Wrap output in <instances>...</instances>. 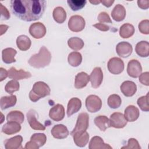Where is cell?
I'll return each instance as SVG.
<instances>
[{
    "mask_svg": "<svg viewBox=\"0 0 149 149\" xmlns=\"http://www.w3.org/2000/svg\"><path fill=\"white\" fill-rule=\"evenodd\" d=\"M47 5L44 0H12L10 9L12 13L26 22L35 21L42 16Z\"/></svg>",
    "mask_w": 149,
    "mask_h": 149,
    "instance_id": "obj_1",
    "label": "cell"
},
{
    "mask_svg": "<svg viewBox=\"0 0 149 149\" xmlns=\"http://www.w3.org/2000/svg\"><path fill=\"white\" fill-rule=\"evenodd\" d=\"M51 54L44 46L40 48L38 53L33 55L28 61L29 64L35 68H42L49 65L51 61Z\"/></svg>",
    "mask_w": 149,
    "mask_h": 149,
    "instance_id": "obj_2",
    "label": "cell"
},
{
    "mask_svg": "<svg viewBox=\"0 0 149 149\" xmlns=\"http://www.w3.org/2000/svg\"><path fill=\"white\" fill-rule=\"evenodd\" d=\"M51 89L48 85L43 81L36 82L29 93V98L34 102L50 94Z\"/></svg>",
    "mask_w": 149,
    "mask_h": 149,
    "instance_id": "obj_3",
    "label": "cell"
},
{
    "mask_svg": "<svg viewBox=\"0 0 149 149\" xmlns=\"http://www.w3.org/2000/svg\"><path fill=\"white\" fill-rule=\"evenodd\" d=\"M89 125V116L86 112L80 113L77 118L75 127L70 132V135L73 136L76 133H82L86 132Z\"/></svg>",
    "mask_w": 149,
    "mask_h": 149,
    "instance_id": "obj_4",
    "label": "cell"
},
{
    "mask_svg": "<svg viewBox=\"0 0 149 149\" xmlns=\"http://www.w3.org/2000/svg\"><path fill=\"white\" fill-rule=\"evenodd\" d=\"M47 141V137L44 133H34L33 134L30 140L26 144L24 148L26 149H38L43 146Z\"/></svg>",
    "mask_w": 149,
    "mask_h": 149,
    "instance_id": "obj_5",
    "label": "cell"
},
{
    "mask_svg": "<svg viewBox=\"0 0 149 149\" xmlns=\"http://www.w3.org/2000/svg\"><path fill=\"white\" fill-rule=\"evenodd\" d=\"M85 26V20L80 15L72 16L68 21V27L70 30L73 32L82 31L84 29Z\"/></svg>",
    "mask_w": 149,
    "mask_h": 149,
    "instance_id": "obj_6",
    "label": "cell"
},
{
    "mask_svg": "<svg viewBox=\"0 0 149 149\" xmlns=\"http://www.w3.org/2000/svg\"><path fill=\"white\" fill-rule=\"evenodd\" d=\"M102 107L101 98L96 95H90L86 99V107L87 111L94 113L100 111Z\"/></svg>",
    "mask_w": 149,
    "mask_h": 149,
    "instance_id": "obj_7",
    "label": "cell"
},
{
    "mask_svg": "<svg viewBox=\"0 0 149 149\" xmlns=\"http://www.w3.org/2000/svg\"><path fill=\"white\" fill-rule=\"evenodd\" d=\"M107 66L109 72L113 74H119L124 70L123 61L118 57L111 58L108 62Z\"/></svg>",
    "mask_w": 149,
    "mask_h": 149,
    "instance_id": "obj_8",
    "label": "cell"
},
{
    "mask_svg": "<svg viewBox=\"0 0 149 149\" xmlns=\"http://www.w3.org/2000/svg\"><path fill=\"white\" fill-rule=\"evenodd\" d=\"M28 123L31 129L37 130H44L45 129V126L38 122V114L37 112L33 109H30L26 114Z\"/></svg>",
    "mask_w": 149,
    "mask_h": 149,
    "instance_id": "obj_9",
    "label": "cell"
},
{
    "mask_svg": "<svg viewBox=\"0 0 149 149\" xmlns=\"http://www.w3.org/2000/svg\"><path fill=\"white\" fill-rule=\"evenodd\" d=\"M111 127L117 129L123 128L126 125L127 121L123 113L120 112H114L112 113L109 118Z\"/></svg>",
    "mask_w": 149,
    "mask_h": 149,
    "instance_id": "obj_10",
    "label": "cell"
},
{
    "mask_svg": "<svg viewBox=\"0 0 149 149\" xmlns=\"http://www.w3.org/2000/svg\"><path fill=\"white\" fill-rule=\"evenodd\" d=\"M29 31L33 37L36 39H40L45 35L47 30L44 24L40 22H36L31 24Z\"/></svg>",
    "mask_w": 149,
    "mask_h": 149,
    "instance_id": "obj_11",
    "label": "cell"
},
{
    "mask_svg": "<svg viewBox=\"0 0 149 149\" xmlns=\"http://www.w3.org/2000/svg\"><path fill=\"white\" fill-rule=\"evenodd\" d=\"M127 72L129 76L137 78L141 74L142 67L140 63L136 59L130 60L128 64L127 68Z\"/></svg>",
    "mask_w": 149,
    "mask_h": 149,
    "instance_id": "obj_12",
    "label": "cell"
},
{
    "mask_svg": "<svg viewBox=\"0 0 149 149\" xmlns=\"http://www.w3.org/2000/svg\"><path fill=\"white\" fill-rule=\"evenodd\" d=\"M90 80L91 86L94 88H97L100 86L103 80V73L101 68L95 67L93 70L90 76Z\"/></svg>",
    "mask_w": 149,
    "mask_h": 149,
    "instance_id": "obj_13",
    "label": "cell"
},
{
    "mask_svg": "<svg viewBox=\"0 0 149 149\" xmlns=\"http://www.w3.org/2000/svg\"><path fill=\"white\" fill-rule=\"evenodd\" d=\"M49 118L56 122L62 120L65 116V109L62 105L58 104L52 107L49 112Z\"/></svg>",
    "mask_w": 149,
    "mask_h": 149,
    "instance_id": "obj_14",
    "label": "cell"
},
{
    "mask_svg": "<svg viewBox=\"0 0 149 149\" xmlns=\"http://www.w3.org/2000/svg\"><path fill=\"white\" fill-rule=\"evenodd\" d=\"M133 51L132 45L126 41H122L118 43L116 47L117 54L122 58L129 56Z\"/></svg>",
    "mask_w": 149,
    "mask_h": 149,
    "instance_id": "obj_15",
    "label": "cell"
},
{
    "mask_svg": "<svg viewBox=\"0 0 149 149\" xmlns=\"http://www.w3.org/2000/svg\"><path fill=\"white\" fill-rule=\"evenodd\" d=\"M8 77L15 80H19L31 77V74L23 69L17 70L15 67H11L8 70Z\"/></svg>",
    "mask_w": 149,
    "mask_h": 149,
    "instance_id": "obj_16",
    "label": "cell"
},
{
    "mask_svg": "<svg viewBox=\"0 0 149 149\" xmlns=\"http://www.w3.org/2000/svg\"><path fill=\"white\" fill-rule=\"evenodd\" d=\"M52 136L57 139H63L66 138L69 134V132L63 125L59 124L55 125L51 130Z\"/></svg>",
    "mask_w": 149,
    "mask_h": 149,
    "instance_id": "obj_17",
    "label": "cell"
},
{
    "mask_svg": "<svg viewBox=\"0 0 149 149\" xmlns=\"http://www.w3.org/2000/svg\"><path fill=\"white\" fill-rule=\"evenodd\" d=\"M120 91L126 97H132L135 94L137 91V86L133 81L126 80L120 85Z\"/></svg>",
    "mask_w": 149,
    "mask_h": 149,
    "instance_id": "obj_18",
    "label": "cell"
},
{
    "mask_svg": "<svg viewBox=\"0 0 149 149\" xmlns=\"http://www.w3.org/2000/svg\"><path fill=\"white\" fill-rule=\"evenodd\" d=\"M81 107V100L77 98H72L68 102L67 107V116L68 117L71 116L75 113H77Z\"/></svg>",
    "mask_w": 149,
    "mask_h": 149,
    "instance_id": "obj_19",
    "label": "cell"
},
{
    "mask_svg": "<svg viewBox=\"0 0 149 149\" xmlns=\"http://www.w3.org/2000/svg\"><path fill=\"white\" fill-rule=\"evenodd\" d=\"M23 137L20 135L14 136L10 139H6L4 141V146L6 149H17L22 148V143Z\"/></svg>",
    "mask_w": 149,
    "mask_h": 149,
    "instance_id": "obj_20",
    "label": "cell"
},
{
    "mask_svg": "<svg viewBox=\"0 0 149 149\" xmlns=\"http://www.w3.org/2000/svg\"><path fill=\"white\" fill-rule=\"evenodd\" d=\"M140 112L139 109L133 105H129L125 109V118L127 122H134L136 120L139 116Z\"/></svg>",
    "mask_w": 149,
    "mask_h": 149,
    "instance_id": "obj_21",
    "label": "cell"
},
{
    "mask_svg": "<svg viewBox=\"0 0 149 149\" xmlns=\"http://www.w3.org/2000/svg\"><path fill=\"white\" fill-rule=\"evenodd\" d=\"M90 81V76L84 72L76 74L74 79V87L77 89L82 88L87 86Z\"/></svg>",
    "mask_w": 149,
    "mask_h": 149,
    "instance_id": "obj_22",
    "label": "cell"
},
{
    "mask_svg": "<svg viewBox=\"0 0 149 149\" xmlns=\"http://www.w3.org/2000/svg\"><path fill=\"white\" fill-rule=\"evenodd\" d=\"M21 130V126L19 123L16 122H8L2 127V132L11 135L19 132Z\"/></svg>",
    "mask_w": 149,
    "mask_h": 149,
    "instance_id": "obj_23",
    "label": "cell"
},
{
    "mask_svg": "<svg viewBox=\"0 0 149 149\" xmlns=\"http://www.w3.org/2000/svg\"><path fill=\"white\" fill-rule=\"evenodd\" d=\"M88 148L90 149H112V147L108 144L104 143L102 139L99 136H94L91 138Z\"/></svg>",
    "mask_w": 149,
    "mask_h": 149,
    "instance_id": "obj_24",
    "label": "cell"
},
{
    "mask_svg": "<svg viewBox=\"0 0 149 149\" xmlns=\"http://www.w3.org/2000/svg\"><path fill=\"white\" fill-rule=\"evenodd\" d=\"M126 9L125 7L120 5H116L111 12V16L112 19L116 22H121L124 20L126 16Z\"/></svg>",
    "mask_w": 149,
    "mask_h": 149,
    "instance_id": "obj_25",
    "label": "cell"
},
{
    "mask_svg": "<svg viewBox=\"0 0 149 149\" xmlns=\"http://www.w3.org/2000/svg\"><path fill=\"white\" fill-rule=\"evenodd\" d=\"M17 54L16 49L12 48H6L2 51V59L4 63L9 64L16 62L15 56Z\"/></svg>",
    "mask_w": 149,
    "mask_h": 149,
    "instance_id": "obj_26",
    "label": "cell"
},
{
    "mask_svg": "<svg viewBox=\"0 0 149 149\" xmlns=\"http://www.w3.org/2000/svg\"><path fill=\"white\" fill-rule=\"evenodd\" d=\"M75 144L80 147H83L86 146L88 142L89 134L86 131L82 133H76L72 136Z\"/></svg>",
    "mask_w": 149,
    "mask_h": 149,
    "instance_id": "obj_27",
    "label": "cell"
},
{
    "mask_svg": "<svg viewBox=\"0 0 149 149\" xmlns=\"http://www.w3.org/2000/svg\"><path fill=\"white\" fill-rule=\"evenodd\" d=\"M135 51L141 57H148L149 55V43L147 41H141L137 43Z\"/></svg>",
    "mask_w": 149,
    "mask_h": 149,
    "instance_id": "obj_28",
    "label": "cell"
},
{
    "mask_svg": "<svg viewBox=\"0 0 149 149\" xmlns=\"http://www.w3.org/2000/svg\"><path fill=\"white\" fill-rule=\"evenodd\" d=\"M17 101V98L15 95L10 96H4L1 98L0 107L2 109H6L15 105Z\"/></svg>",
    "mask_w": 149,
    "mask_h": 149,
    "instance_id": "obj_29",
    "label": "cell"
},
{
    "mask_svg": "<svg viewBox=\"0 0 149 149\" xmlns=\"http://www.w3.org/2000/svg\"><path fill=\"white\" fill-rule=\"evenodd\" d=\"M31 42L30 39L25 35H20L16 39V45L17 48L23 51L28 50L31 47Z\"/></svg>",
    "mask_w": 149,
    "mask_h": 149,
    "instance_id": "obj_30",
    "label": "cell"
},
{
    "mask_svg": "<svg viewBox=\"0 0 149 149\" xmlns=\"http://www.w3.org/2000/svg\"><path fill=\"white\" fill-rule=\"evenodd\" d=\"M95 125L100 129L101 131L104 132L108 128L111 127L109 119L107 116L104 115H100L95 118L94 120Z\"/></svg>",
    "mask_w": 149,
    "mask_h": 149,
    "instance_id": "obj_31",
    "label": "cell"
},
{
    "mask_svg": "<svg viewBox=\"0 0 149 149\" xmlns=\"http://www.w3.org/2000/svg\"><path fill=\"white\" fill-rule=\"evenodd\" d=\"M134 27L130 23H125L122 25L119 29V35L123 38H128L134 33Z\"/></svg>",
    "mask_w": 149,
    "mask_h": 149,
    "instance_id": "obj_32",
    "label": "cell"
},
{
    "mask_svg": "<svg viewBox=\"0 0 149 149\" xmlns=\"http://www.w3.org/2000/svg\"><path fill=\"white\" fill-rule=\"evenodd\" d=\"M52 16L54 20L56 22L62 24L66 19V12L62 7L58 6L54 9Z\"/></svg>",
    "mask_w": 149,
    "mask_h": 149,
    "instance_id": "obj_33",
    "label": "cell"
},
{
    "mask_svg": "<svg viewBox=\"0 0 149 149\" xmlns=\"http://www.w3.org/2000/svg\"><path fill=\"white\" fill-rule=\"evenodd\" d=\"M68 61L70 66L73 67H77L79 66L81 63V54L79 52H72L68 55Z\"/></svg>",
    "mask_w": 149,
    "mask_h": 149,
    "instance_id": "obj_34",
    "label": "cell"
},
{
    "mask_svg": "<svg viewBox=\"0 0 149 149\" xmlns=\"http://www.w3.org/2000/svg\"><path fill=\"white\" fill-rule=\"evenodd\" d=\"M6 119L8 122H16L21 124L24 121V116L21 111H12L8 113Z\"/></svg>",
    "mask_w": 149,
    "mask_h": 149,
    "instance_id": "obj_35",
    "label": "cell"
},
{
    "mask_svg": "<svg viewBox=\"0 0 149 149\" xmlns=\"http://www.w3.org/2000/svg\"><path fill=\"white\" fill-rule=\"evenodd\" d=\"M68 44L69 47L73 50L79 51L83 48L84 43L82 39L77 37H74L68 40Z\"/></svg>",
    "mask_w": 149,
    "mask_h": 149,
    "instance_id": "obj_36",
    "label": "cell"
},
{
    "mask_svg": "<svg viewBox=\"0 0 149 149\" xmlns=\"http://www.w3.org/2000/svg\"><path fill=\"white\" fill-rule=\"evenodd\" d=\"M107 103L111 108L116 109L120 106L122 104V100L119 95L113 94L109 96Z\"/></svg>",
    "mask_w": 149,
    "mask_h": 149,
    "instance_id": "obj_37",
    "label": "cell"
},
{
    "mask_svg": "<svg viewBox=\"0 0 149 149\" xmlns=\"http://www.w3.org/2000/svg\"><path fill=\"white\" fill-rule=\"evenodd\" d=\"M67 3L73 11H77L84 7L87 1L85 0H68Z\"/></svg>",
    "mask_w": 149,
    "mask_h": 149,
    "instance_id": "obj_38",
    "label": "cell"
},
{
    "mask_svg": "<svg viewBox=\"0 0 149 149\" xmlns=\"http://www.w3.org/2000/svg\"><path fill=\"white\" fill-rule=\"evenodd\" d=\"M19 83L17 80H12L9 81L5 85V90L6 93L12 94L14 92L19 90Z\"/></svg>",
    "mask_w": 149,
    "mask_h": 149,
    "instance_id": "obj_39",
    "label": "cell"
},
{
    "mask_svg": "<svg viewBox=\"0 0 149 149\" xmlns=\"http://www.w3.org/2000/svg\"><path fill=\"white\" fill-rule=\"evenodd\" d=\"M137 105L140 108L146 112L149 111V105H148V93L145 96H142L138 98L137 101Z\"/></svg>",
    "mask_w": 149,
    "mask_h": 149,
    "instance_id": "obj_40",
    "label": "cell"
},
{
    "mask_svg": "<svg viewBox=\"0 0 149 149\" xmlns=\"http://www.w3.org/2000/svg\"><path fill=\"white\" fill-rule=\"evenodd\" d=\"M139 30L142 34H149V21L147 19L143 20L139 24Z\"/></svg>",
    "mask_w": 149,
    "mask_h": 149,
    "instance_id": "obj_41",
    "label": "cell"
},
{
    "mask_svg": "<svg viewBox=\"0 0 149 149\" xmlns=\"http://www.w3.org/2000/svg\"><path fill=\"white\" fill-rule=\"evenodd\" d=\"M98 20L100 22V23H112V20L108 15V14L105 12H102L100 13L97 17Z\"/></svg>",
    "mask_w": 149,
    "mask_h": 149,
    "instance_id": "obj_42",
    "label": "cell"
},
{
    "mask_svg": "<svg viewBox=\"0 0 149 149\" xmlns=\"http://www.w3.org/2000/svg\"><path fill=\"white\" fill-rule=\"evenodd\" d=\"M121 148H141L138 141L136 139L131 138L128 140V143L126 146H123Z\"/></svg>",
    "mask_w": 149,
    "mask_h": 149,
    "instance_id": "obj_43",
    "label": "cell"
},
{
    "mask_svg": "<svg viewBox=\"0 0 149 149\" xmlns=\"http://www.w3.org/2000/svg\"><path fill=\"white\" fill-rule=\"evenodd\" d=\"M0 10H1V19L2 20H8L10 18V13L7 8L4 6L1 3H0Z\"/></svg>",
    "mask_w": 149,
    "mask_h": 149,
    "instance_id": "obj_44",
    "label": "cell"
},
{
    "mask_svg": "<svg viewBox=\"0 0 149 149\" xmlns=\"http://www.w3.org/2000/svg\"><path fill=\"white\" fill-rule=\"evenodd\" d=\"M139 81L145 85L149 86V73L148 72H144L139 76Z\"/></svg>",
    "mask_w": 149,
    "mask_h": 149,
    "instance_id": "obj_45",
    "label": "cell"
},
{
    "mask_svg": "<svg viewBox=\"0 0 149 149\" xmlns=\"http://www.w3.org/2000/svg\"><path fill=\"white\" fill-rule=\"evenodd\" d=\"M138 6L142 9H147L149 8L148 0H139L137 1Z\"/></svg>",
    "mask_w": 149,
    "mask_h": 149,
    "instance_id": "obj_46",
    "label": "cell"
},
{
    "mask_svg": "<svg viewBox=\"0 0 149 149\" xmlns=\"http://www.w3.org/2000/svg\"><path fill=\"white\" fill-rule=\"evenodd\" d=\"M94 27H95L96 29L102 31H108L109 30V27L104 23H96L94 25H93Z\"/></svg>",
    "mask_w": 149,
    "mask_h": 149,
    "instance_id": "obj_47",
    "label": "cell"
},
{
    "mask_svg": "<svg viewBox=\"0 0 149 149\" xmlns=\"http://www.w3.org/2000/svg\"><path fill=\"white\" fill-rule=\"evenodd\" d=\"M0 81H2L8 76V72L3 68H0Z\"/></svg>",
    "mask_w": 149,
    "mask_h": 149,
    "instance_id": "obj_48",
    "label": "cell"
},
{
    "mask_svg": "<svg viewBox=\"0 0 149 149\" xmlns=\"http://www.w3.org/2000/svg\"><path fill=\"white\" fill-rule=\"evenodd\" d=\"M114 2V1H112V0H106V1H101V3H102L105 6L107 7V8H109L110 7L112 4Z\"/></svg>",
    "mask_w": 149,
    "mask_h": 149,
    "instance_id": "obj_49",
    "label": "cell"
},
{
    "mask_svg": "<svg viewBox=\"0 0 149 149\" xmlns=\"http://www.w3.org/2000/svg\"><path fill=\"white\" fill-rule=\"evenodd\" d=\"M9 26L7 25H3V24H1L0 26V29H1V36H2L3 34H4L6 30L8 29Z\"/></svg>",
    "mask_w": 149,
    "mask_h": 149,
    "instance_id": "obj_50",
    "label": "cell"
},
{
    "mask_svg": "<svg viewBox=\"0 0 149 149\" xmlns=\"http://www.w3.org/2000/svg\"><path fill=\"white\" fill-rule=\"evenodd\" d=\"M90 2L93 5H98L101 3V1H90Z\"/></svg>",
    "mask_w": 149,
    "mask_h": 149,
    "instance_id": "obj_51",
    "label": "cell"
}]
</instances>
